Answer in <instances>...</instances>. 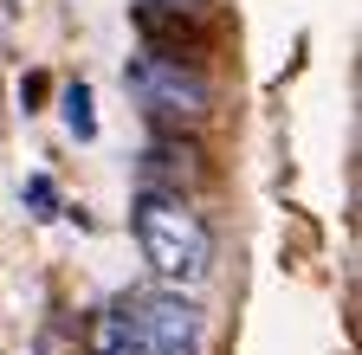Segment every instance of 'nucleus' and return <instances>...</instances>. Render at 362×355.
Wrapping results in <instances>:
<instances>
[{"mask_svg": "<svg viewBox=\"0 0 362 355\" xmlns=\"http://www.w3.org/2000/svg\"><path fill=\"white\" fill-rule=\"evenodd\" d=\"M136 246H143L149 272L175 291H188L214 272V227L194 213L188 194L143 188V200H136Z\"/></svg>", "mask_w": 362, "mask_h": 355, "instance_id": "obj_1", "label": "nucleus"}, {"mask_svg": "<svg viewBox=\"0 0 362 355\" xmlns=\"http://www.w3.org/2000/svg\"><path fill=\"white\" fill-rule=\"evenodd\" d=\"M123 84L136 91V104L149 110V123H162V129H194V123H207V110H214V84H207V71H201V59H181V52H156V46H143L129 65H123Z\"/></svg>", "mask_w": 362, "mask_h": 355, "instance_id": "obj_2", "label": "nucleus"}, {"mask_svg": "<svg viewBox=\"0 0 362 355\" xmlns=\"http://www.w3.org/2000/svg\"><path fill=\"white\" fill-rule=\"evenodd\" d=\"M136 317H143V349L149 355H207V317L175 284L156 291L149 303H136Z\"/></svg>", "mask_w": 362, "mask_h": 355, "instance_id": "obj_3", "label": "nucleus"}, {"mask_svg": "<svg viewBox=\"0 0 362 355\" xmlns=\"http://www.w3.org/2000/svg\"><path fill=\"white\" fill-rule=\"evenodd\" d=\"M143 46L156 52H181V59H201L207 52V7H162V0H136L129 7Z\"/></svg>", "mask_w": 362, "mask_h": 355, "instance_id": "obj_4", "label": "nucleus"}, {"mask_svg": "<svg viewBox=\"0 0 362 355\" xmlns=\"http://www.w3.org/2000/svg\"><path fill=\"white\" fill-rule=\"evenodd\" d=\"M84 349L90 355H149L143 349V317H136V303L129 297L104 303L98 317H90V330H84Z\"/></svg>", "mask_w": 362, "mask_h": 355, "instance_id": "obj_5", "label": "nucleus"}, {"mask_svg": "<svg viewBox=\"0 0 362 355\" xmlns=\"http://www.w3.org/2000/svg\"><path fill=\"white\" fill-rule=\"evenodd\" d=\"M59 110H65V129H71L78 143H90V136H98V104H90V84H84V78L59 91Z\"/></svg>", "mask_w": 362, "mask_h": 355, "instance_id": "obj_6", "label": "nucleus"}, {"mask_svg": "<svg viewBox=\"0 0 362 355\" xmlns=\"http://www.w3.org/2000/svg\"><path fill=\"white\" fill-rule=\"evenodd\" d=\"M26 200H33V207H39L45 219H52V213H59V188H52V181H45V174H33V181H26Z\"/></svg>", "mask_w": 362, "mask_h": 355, "instance_id": "obj_7", "label": "nucleus"}, {"mask_svg": "<svg viewBox=\"0 0 362 355\" xmlns=\"http://www.w3.org/2000/svg\"><path fill=\"white\" fill-rule=\"evenodd\" d=\"M162 7H207V0H162Z\"/></svg>", "mask_w": 362, "mask_h": 355, "instance_id": "obj_8", "label": "nucleus"}]
</instances>
